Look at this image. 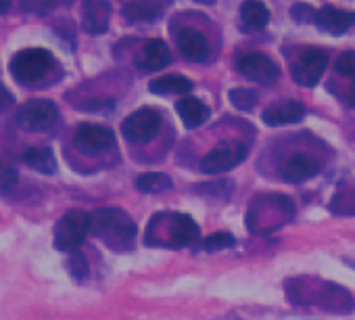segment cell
<instances>
[{"instance_id":"cell-17","label":"cell","mask_w":355,"mask_h":320,"mask_svg":"<svg viewBox=\"0 0 355 320\" xmlns=\"http://www.w3.org/2000/svg\"><path fill=\"white\" fill-rule=\"evenodd\" d=\"M175 109H178V115L182 117L187 128H199L209 119V107L195 96L180 99L175 103Z\"/></svg>"},{"instance_id":"cell-7","label":"cell","mask_w":355,"mask_h":320,"mask_svg":"<svg viewBox=\"0 0 355 320\" xmlns=\"http://www.w3.org/2000/svg\"><path fill=\"white\" fill-rule=\"evenodd\" d=\"M326 65H328V55H326V51L315 49V47H309V49H305V51L297 57V61L293 63V80H295L297 84H301V86L311 88V86H315V84L320 82V78H322Z\"/></svg>"},{"instance_id":"cell-27","label":"cell","mask_w":355,"mask_h":320,"mask_svg":"<svg viewBox=\"0 0 355 320\" xmlns=\"http://www.w3.org/2000/svg\"><path fill=\"white\" fill-rule=\"evenodd\" d=\"M293 17L299 22V24H307V22H313L315 19V11L309 7V5H297L293 9Z\"/></svg>"},{"instance_id":"cell-15","label":"cell","mask_w":355,"mask_h":320,"mask_svg":"<svg viewBox=\"0 0 355 320\" xmlns=\"http://www.w3.org/2000/svg\"><path fill=\"white\" fill-rule=\"evenodd\" d=\"M315 26L326 32V34H343L347 32L351 26H355V13L351 11H343V9H334V7H324L320 11H315Z\"/></svg>"},{"instance_id":"cell-25","label":"cell","mask_w":355,"mask_h":320,"mask_svg":"<svg viewBox=\"0 0 355 320\" xmlns=\"http://www.w3.org/2000/svg\"><path fill=\"white\" fill-rule=\"evenodd\" d=\"M334 71L343 78H355V55L353 53H343L336 63H334Z\"/></svg>"},{"instance_id":"cell-30","label":"cell","mask_w":355,"mask_h":320,"mask_svg":"<svg viewBox=\"0 0 355 320\" xmlns=\"http://www.w3.org/2000/svg\"><path fill=\"white\" fill-rule=\"evenodd\" d=\"M349 101H351V105H355V78H353V84H351V90H349Z\"/></svg>"},{"instance_id":"cell-13","label":"cell","mask_w":355,"mask_h":320,"mask_svg":"<svg viewBox=\"0 0 355 320\" xmlns=\"http://www.w3.org/2000/svg\"><path fill=\"white\" fill-rule=\"evenodd\" d=\"M169 61H171V53H169L167 44L159 38L148 40L136 55V67L142 71H159V69L167 67Z\"/></svg>"},{"instance_id":"cell-10","label":"cell","mask_w":355,"mask_h":320,"mask_svg":"<svg viewBox=\"0 0 355 320\" xmlns=\"http://www.w3.org/2000/svg\"><path fill=\"white\" fill-rule=\"evenodd\" d=\"M73 138H76V144L86 153H103L111 149L115 142L113 130L107 126H98V124H80L76 128Z\"/></svg>"},{"instance_id":"cell-22","label":"cell","mask_w":355,"mask_h":320,"mask_svg":"<svg viewBox=\"0 0 355 320\" xmlns=\"http://www.w3.org/2000/svg\"><path fill=\"white\" fill-rule=\"evenodd\" d=\"M136 187L142 191V193H153V195H157V193H163V191H167V189H171V180H169V176H165V174H144V176H140L138 180H136Z\"/></svg>"},{"instance_id":"cell-14","label":"cell","mask_w":355,"mask_h":320,"mask_svg":"<svg viewBox=\"0 0 355 320\" xmlns=\"http://www.w3.org/2000/svg\"><path fill=\"white\" fill-rule=\"evenodd\" d=\"M175 44H178V51H180L189 61L201 63L209 57V42L195 28H184L180 34L175 36Z\"/></svg>"},{"instance_id":"cell-26","label":"cell","mask_w":355,"mask_h":320,"mask_svg":"<svg viewBox=\"0 0 355 320\" xmlns=\"http://www.w3.org/2000/svg\"><path fill=\"white\" fill-rule=\"evenodd\" d=\"M69 272L76 280H84L88 276V262L84 260L82 253H73L69 260Z\"/></svg>"},{"instance_id":"cell-11","label":"cell","mask_w":355,"mask_h":320,"mask_svg":"<svg viewBox=\"0 0 355 320\" xmlns=\"http://www.w3.org/2000/svg\"><path fill=\"white\" fill-rule=\"evenodd\" d=\"M111 5L107 0H84L82 5V28L88 34H105L109 30Z\"/></svg>"},{"instance_id":"cell-24","label":"cell","mask_w":355,"mask_h":320,"mask_svg":"<svg viewBox=\"0 0 355 320\" xmlns=\"http://www.w3.org/2000/svg\"><path fill=\"white\" fill-rule=\"evenodd\" d=\"M236 239L230 235V233H214L209 235L205 241H203V247L207 251H220V249H228V247H234Z\"/></svg>"},{"instance_id":"cell-6","label":"cell","mask_w":355,"mask_h":320,"mask_svg":"<svg viewBox=\"0 0 355 320\" xmlns=\"http://www.w3.org/2000/svg\"><path fill=\"white\" fill-rule=\"evenodd\" d=\"M247 146L241 142H226L216 149H211L203 159H201V170L205 174H220L236 168L247 159Z\"/></svg>"},{"instance_id":"cell-16","label":"cell","mask_w":355,"mask_h":320,"mask_svg":"<svg viewBox=\"0 0 355 320\" xmlns=\"http://www.w3.org/2000/svg\"><path fill=\"white\" fill-rule=\"evenodd\" d=\"M303 115H305V107L299 101H286V103L268 107L261 117L268 126H284V124H295L303 119Z\"/></svg>"},{"instance_id":"cell-2","label":"cell","mask_w":355,"mask_h":320,"mask_svg":"<svg viewBox=\"0 0 355 320\" xmlns=\"http://www.w3.org/2000/svg\"><path fill=\"white\" fill-rule=\"evenodd\" d=\"M55 65V59L44 49H26L11 59V74L19 84L40 82Z\"/></svg>"},{"instance_id":"cell-5","label":"cell","mask_w":355,"mask_h":320,"mask_svg":"<svg viewBox=\"0 0 355 320\" xmlns=\"http://www.w3.org/2000/svg\"><path fill=\"white\" fill-rule=\"evenodd\" d=\"M59 119V109L49 99H32L17 111V121L30 132H44Z\"/></svg>"},{"instance_id":"cell-21","label":"cell","mask_w":355,"mask_h":320,"mask_svg":"<svg viewBox=\"0 0 355 320\" xmlns=\"http://www.w3.org/2000/svg\"><path fill=\"white\" fill-rule=\"evenodd\" d=\"M123 17L128 22H153L161 15V7L155 0H132L123 7Z\"/></svg>"},{"instance_id":"cell-3","label":"cell","mask_w":355,"mask_h":320,"mask_svg":"<svg viewBox=\"0 0 355 320\" xmlns=\"http://www.w3.org/2000/svg\"><path fill=\"white\" fill-rule=\"evenodd\" d=\"M161 130V113L153 107H142L128 115L121 124V134L132 144L150 142Z\"/></svg>"},{"instance_id":"cell-8","label":"cell","mask_w":355,"mask_h":320,"mask_svg":"<svg viewBox=\"0 0 355 320\" xmlns=\"http://www.w3.org/2000/svg\"><path fill=\"white\" fill-rule=\"evenodd\" d=\"M236 67L247 80H253L257 84H272L280 76L278 65L270 57H266L263 53H245V55H241L239 61H236Z\"/></svg>"},{"instance_id":"cell-23","label":"cell","mask_w":355,"mask_h":320,"mask_svg":"<svg viewBox=\"0 0 355 320\" xmlns=\"http://www.w3.org/2000/svg\"><path fill=\"white\" fill-rule=\"evenodd\" d=\"M230 101L236 109L241 111H251L257 103V94L249 88H236V90H230Z\"/></svg>"},{"instance_id":"cell-4","label":"cell","mask_w":355,"mask_h":320,"mask_svg":"<svg viewBox=\"0 0 355 320\" xmlns=\"http://www.w3.org/2000/svg\"><path fill=\"white\" fill-rule=\"evenodd\" d=\"M90 233V216L84 212H67L55 226V247L59 251H76Z\"/></svg>"},{"instance_id":"cell-9","label":"cell","mask_w":355,"mask_h":320,"mask_svg":"<svg viewBox=\"0 0 355 320\" xmlns=\"http://www.w3.org/2000/svg\"><path fill=\"white\" fill-rule=\"evenodd\" d=\"M163 237H165L167 247H175V249L187 247L199 239V226L187 214H171V216H167Z\"/></svg>"},{"instance_id":"cell-18","label":"cell","mask_w":355,"mask_h":320,"mask_svg":"<svg viewBox=\"0 0 355 320\" xmlns=\"http://www.w3.org/2000/svg\"><path fill=\"white\" fill-rule=\"evenodd\" d=\"M24 162L40 172V174H55L57 172V159L55 153L49 146H32L24 153Z\"/></svg>"},{"instance_id":"cell-31","label":"cell","mask_w":355,"mask_h":320,"mask_svg":"<svg viewBox=\"0 0 355 320\" xmlns=\"http://www.w3.org/2000/svg\"><path fill=\"white\" fill-rule=\"evenodd\" d=\"M201 3H211V0H201Z\"/></svg>"},{"instance_id":"cell-19","label":"cell","mask_w":355,"mask_h":320,"mask_svg":"<svg viewBox=\"0 0 355 320\" xmlns=\"http://www.w3.org/2000/svg\"><path fill=\"white\" fill-rule=\"evenodd\" d=\"M241 22L247 30H263L270 22V11L259 0H245L241 7Z\"/></svg>"},{"instance_id":"cell-12","label":"cell","mask_w":355,"mask_h":320,"mask_svg":"<svg viewBox=\"0 0 355 320\" xmlns=\"http://www.w3.org/2000/svg\"><path fill=\"white\" fill-rule=\"evenodd\" d=\"M320 172V164L315 159L307 153H293L286 164L282 168V178L286 183H293V185H299V183H305L309 178H313L315 174Z\"/></svg>"},{"instance_id":"cell-1","label":"cell","mask_w":355,"mask_h":320,"mask_svg":"<svg viewBox=\"0 0 355 320\" xmlns=\"http://www.w3.org/2000/svg\"><path fill=\"white\" fill-rule=\"evenodd\" d=\"M90 230L96 237H103L109 245L113 241L119 243H132L136 239V224L130 220V216L117 208H103L96 210L90 216Z\"/></svg>"},{"instance_id":"cell-29","label":"cell","mask_w":355,"mask_h":320,"mask_svg":"<svg viewBox=\"0 0 355 320\" xmlns=\"http://www.w3.org/2000/svg\"><path fill=\"white\" fill-rule=\"evenodd\" d=\"M11 9V0H0V15Z\"/></svg>"},{"instance_id":"cell-28","label":"cell","mask_w":355,"mask_h":320,"mask_svg":"<svg viewBox=\"0 0 355 320\" xmlns=\"http://www.w3.org/2000/svg\"><path fill=\"white\" fill-rule=\"evenodd\" d=\"M13 101H15L13 94H11L3 84H0V111H5L9 105H13Z\"/></svg>"},{"instance_id":"cell-20","label":"cell","mask_w":355,"mask_h":320,"mask_svg":"<svg viewBox=\"0 0 355 320\" xmlns=\"http://www.w3.org/2000/svg\"><path fill=\"white\" fill-rule=\"evenodd\" d=\"M150 92L155 94H189L193 90V82L187 78V76H161V78H155L150 84H148Z\"/></svg>"}]
</instances>
